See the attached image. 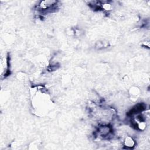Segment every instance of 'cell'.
I'll use <instances>...</instances> for the list:
<instances>
[{"mask_svg":"<svg viewBox=\"0 0 150 150\" xmlns=\"http://www.w3.org/2000/svg\"><path fill=\"white\" fill-rule=\"evenodd\" d=\"M57 2L56 1H41L38 5L39 10L42 11H46L54 8L57 5Z\"/></svg>","mask_w":150,"mask_h":150,"instance_id":"cell-1","label":"cell"},{"mask_svg":"<svg viewBox=\"0 0 150 150\" xmlns=\"http://www.w3.org/2000/svg\"><path fill=\"white\" fill-rule=\"evenodd\" d=\"M125 145L128 147H131L134 145V141L131 137H127L125 140Z\"/></svg>","mask_w":150,"mask_h":150,"instance_id":"cell-2","label":"cell"}]
</instances>
